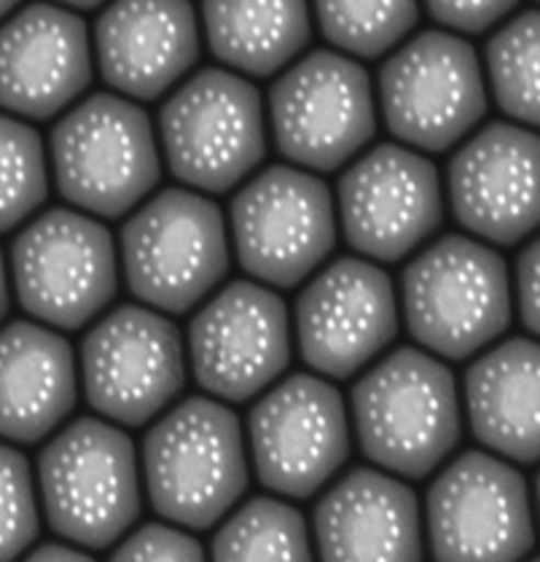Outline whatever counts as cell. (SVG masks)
<instances>
[{
    "instance_id": "cell-1",
    "label": "cell",
    "mask_w": 540,
    "mask_h": 562,
    "mask_svg": "<svg viewBox=\"0 0 540 562\" xmlns=\"http://www.w3.org/2000/svg\"><path fill=\"white\" fill-rule=\"evenodd\" d=\"M352 417L363 456L406 480L434 474L463 436L454 374L417 348H398L360 376Z\"/></svg>"
},
{
    "instance_id": "cell-2",
    "label": "cell",
    "mask_w": 540,
    "mask_h": 562,
    "mask_svg": "<svg viewBox=\"0 0 540 562\" xmlns=\"http://www.w3.org/2000/svg\"><path fill=\"white\" fill-rule=\"evenodd\" d=\"M143 471L156 514L191 530L213 528L250 484L239 417L226 404L185 398L148 428Z\"/></svg>"
},
{
    "instance_id": "cell-3",
    "label": "cell",
    "mask_w": 540,
    "mask_h": 562,
    "mask_svg": "<svg viewBox=\"0 0 540 562\" xmlns=\"http://www.w3.org/2000/svg\"><path fill=\"white\" fill-rule=\"evenodd\" d=\"M401 294L414 342L449 361L471 358L511 326L506 259L471 237L425 248L401 274Z\"/></svg>"
},
{
    "instance_id": "cell-4",
    "label": "cell",
    "mask_w": 540,
    "mask_h": 562,
    "mask_svg": "<svg viewBox=\"0 0 540 562\" xmlns=\"http://www.w3.org/2000/svg\"><path fill=\"white\" fill-rule=\"evenodd\" d=\"M38 482L54 533L92 552L116 543L143 512L135 445L94 417L70 423L41 450Z\"/></svg>"
},
{
    "instance_id": "cell-5",
    "label": "cell",
    "mask_w": 540,
    "mask_h": 562,
    "mask_svg": "<svg viewBox=\"0 0 540 562\" xmlns=\"http://www.w3.org/2000/svg\"><path fill=\"white\" fill-rule=\"evenodd\" d=\"M49 146L63 200L100 218L127 215L161 178L151 119L119 94L98 92L70 108Z\"/></svg>"
},
{
    "instance_id": "cell-6",
    "label": "cell",
    "mask_w": 540,
    "mask_h": 562,
    "mask_svg": "<svg viewBox=\"0 0 540 562\" xmlns=\"http://www.w3.org/2000/svg\"><path fill=\"white\" fill-rule=\"evenodd\" d=\"M122 261L130 291L143 304L189 313L229 274L224 213L196 191H159L124 224Z\"/></svg>"
},
{
    "instance_id": "cell-7",
    "label": "cell",
    "mask_w": 540,
    "mask_h": 562,
    "mask_svg": "<svg viewBox=\"0 0 540 562\" xmlns=\"http://www.w3.org/2000/svg\"><path fill=\"white\" fill-rule=\"evenodd\" d=\"M159 135L178 181L226 194L267 157L261 92L232 70H200L161 105Z\"/></svg>"
},
{
    "instance_id": "cell-8",
    "label": "cell",
    "mask_w": 540,
    "mask_h": 562,
    "mask_svg": "<svg viewBox=\"0 0 540 562\" xmlns=\"http://www.w3.org/2000/svg\"><path fill=\"white\" fill-rule=\"evenodd\" d=\"M274 146L293 165L334 172L376 135L371 76L356 59L317 49L269 89Z\"/></svg>"
},
{
    "instance_id": "cell-9",
    "label": "cell",
    "mask_w": 540,
    "mask_h": 562,
    "mask_svg": "<svg viewBox=\"0 0 540 562\" xmlns=\"http://www.w3.org/2000/svg\"><path fill=\"white\" fill-rule=\"evenodd\" d=\"M380 105L390 135L428 154L458 146L487 113L479 54L465 38L425 30L380 70Z\"/></svg>"
},
{
    "instance_id": "cell-10",
    "label": "cell",
    "mask_w": 540,
    "mask_h": 562,
    "mask_svg": "<svg viewBox=\"0 0 540 562\" xmlns=\"http://www.w3.org/2000/svg\"><path fill=\"white\" fill-rule=\"evenodd\" d=\"M11 272L22 307L54 328L76 331L98 318L119 291L116 245L89 215H38L11 245Z\"/></svg>"
},
{
    "instance_id": "cell-11",
    "label": "cell",
    "mask_w": 540,
    "mask_h": 562,
    "mask_svg": "<svg viewBox=\"0 0 540 562\" xmlns=\"http://www.w3.org/2000/svg\"><path fill=\"white\" fill-rule=\"evenodd\" d=\"M232 235L250 278L296 289L336 248L331 189L307 170L267 167L232 200Z\"/></svg>"
},
{
    "instance_id": "cell-12",
    "label": "cell",
    "mask_w": 540,
    "mask_h": 562,
    "mask_svg": "<svg viewBox=\"0 0 540 562\" xmlns=\"http://www.w3.org/2000/svg\"><path fill=\"white\" fill-rule=\"evenodd\" d=\"M81 374L94 412L127 428L146 426L185 385L178 326L140 304H122L83 337Z\"/></svg>"
},
{
    "instance_id": "cell-13",
    "label": "cell",
    "mask_w": 540,
    "mask_h": 562,
    "mask_svg": "<svg viewBox=\"0 0 540 562\" xmlns=\"http://www.w3.org/2000/svg\"><path fill=\"white\" fill-rule=\"evenodd\" d=\"M250 450L263 487L285 498H312L350 458L341 393L312 374H293L250 409Z\"/></svg>"
},
{
    "instance_id": "cell-14",
    "label": "cell",
    "mask_w": 540,
    "mask_h": 562,
    "mask_svg": "<svg viewBox=\"0 0 540 562\" xmlns=\"http://www.w3.org/2000/svg\"><path fill=\"white\" fill-rule=\"evenodd\" d=\"M428 533L443 562L525 558L536 541L527 480L487 452H463L430 484Z\"/></svg>"
},
{
    "instance_id": "cell-15",
    "label": "cell",
    "mask_w": 540,
    "mask_h": 562,
    "mask_svg": "<svg viewBox=\"0 0 540 562\" xmlns=\"http://www.w3.org/2000/svg\"><path fill=\"white\" fill-rule=\"evenodd\" d=\"M339 215L345 240L360 256L395 265L441 229L438 167L419 151L382 143L339 178Z\"/></svg>"
},
{
    "instance_id": "cell-16",
    "label": "cell",
    "mask_w": 540,
    "mask_h": 562,
    "mask_svg": "<svg viewBox=\"0 0 540 562\" xmlns=\"http://www.w3.org/2000/svg\"><path fill=\"white\" fill-rule=\"evenodd\" d=\"M196 385L232 404L267 391L291 363V318L274 291L234 280L189 323Z\"/></svg>"
},
{
    "instance_id": "cell-17",
    "label": "cell",
    "mask_w": 540,
    "mask_h": 562,
    "mask_svg": "<svg viewBox=\"0 0 540 562\" xmlns=\"http://www.w3.org/2000/svg\"><path fill=\"white\" fill-rule=\"evenodd\" d=\"M299 350L315 372L347 380L398 337V302L385 269L365 259L334 261L296 299Z\"/></svg>"
},
{
    "instance_id": "cell-18",
    "label": "cell",
    "mask_w": 540,
    "mask_h": 562,
    "mask_svg": "<svg viewBox=\"0 0 540 562\" xmlns=\"http://www.w3.org/2000/svg\"><path fill=\"white\" fill-rule=\"evenodd\" d=\"M538 135L506 122L479 130L447 167L452 213L471 235L516 245L540 221Z\"/></svg>"
},
{
    "instance_id": "cell-19",
    "label": "cell",
    "mask_w": 540,
    "mask_h": 562,
    "mask_svg": "<svg viewBox=\"0 0 540 562\" xmlns=\"http://www.w3.org/2000/svg\"><path fill=\"white\" fill-rule=\"evenodd\" d=\"M87 22L57 3H30L0 25V108L46 122L92 83Z\"/></svg>"
},
{
    "instance_id": "cell-20",
    "label": "cell",
    "mask_w": 540,
    "mask_h": 562,
    "mask_svg": "<svg viewBox=\"0 0 540 562\" xmlns=\"http://www.w3.org/2000/svg\"><path fill=\"white\" fill-rule=\"evenodd\" d=\"M105 83L151 103L200 63L202 41L189 0H111L94 25Z\"/></svg>"
},
{
    "instance_id": "cell-21",
    "label": "cell",
    "mask_w": 540,
    "mask_h": 562,
    "mask_svg": "<svg viewBox=\"0 0 540 562\" xmlns=\"http://www.w3.org/2000/svg\"><path fill=\"white\" fill-rule=\"evenodd\" d=\"M315 536L320 558L331 562L423 560L417 495L374 469H352L323 495Z\"/></svg>"
},
{
    "instance_id": "cell-22",
    "label": "cell",
    "mask_w": 540,
    "mask_h": 562,
    "mask_svg": "<svg viewBox=\"0 0 540 562\" xmlns=\"http://www.w3.org/2000/svg\"><path fill=\"white\" fill-rule=\"evenodd\" d=\"M76 404V356L68 339L30 321L0 328V436L35 445Z\"/></svg>"
},
{
    "instance_id": "cell-23",
    "label": "cell",
    "mask_w": 540,
    "mask_h": 562,
    "mask_svg": "<svg viewBox=\"0 0 540 562\" xmlns=\"http://www.w3.org/2000/svg\"><path fill=\"white\" fill-rule=\"evenodd\" d=\"M538 374L540 350L525 337L506 339L465 372L473 436L516 463H536L540 456Z\"/></svg>"
},
{
    "instance_id": "cell-24",
    "label": "cell",
    "mask_w": 540,
    "mask_h": 562,
    "mask_svg": "<svg viewBox=\"0 0 540 562\" xmlns=\"http://www.w3.org/2000/svg\"><path fill=\"white\" fill-rule=\"evenodd\" d=\"M207 46L239 74L269 79L312 41L310 0H202Z\"/></svg>"
},
{
    "instance_id": "cell-25",
    "label": "cell",
    "mask_w": 540,
    "mask_h": 562,
    "mask_svg": "<svg viewBox=\"0 0 540 562\" xmlns=\"http://www.w3.org/2000/svg\"><path fill=\"white\" fill-rule=\"evenodd\" d=\"M215 560H312L304 514L261 495L248 501L213 538Z\"/></svg>"
},
{
    "instance_id": "cell-26",
    "label": "cell",
    "mask_w": 540,
    "mask_h": 562,
    "mask_svg": "<svg viewBox=\"0 0 540 562\" xmlns=\"http://www.w3.org/2000/svg\"><path fill=\"white\" fill-rule=\"evenodd\" d=\"M323 35L352 57L376 59L417 27V0H315Z\"/></svg>"
},
{
    "instance_id": "cell-27",
    "label": "cell",
    "mask_w": 540,
    "mask_h": 562,
    "mask_svg": "<svg viewBox=\"0 0 540 562\" xmlns=\"http://www.w3.org/2000/svg\"><path fill=\"white\" fill-rule=\"evenodd\" d=\"M538 49H540V16L538 11H525L503 25L487 44V70L492 92L503 113L521 124L538 127L540 94H538Z\"/></svg>"
},
{
    "instance_id": "cell-28",
    "label": "cell",
    "mask_w": 540,
    "mask_h": 562,
    "mask_svg": "<svg viewBox=\"0 0 540 562\" xmlns=\"http://www.w3.org/2000/svg\"><path fill=\"white\" fill-rule=\"evenodd\" d=\"M49 196L44 140L33 127L0 113V235L16 229Z\"/></svg>"
},
{
    "instance_id": "cell-29",
    "label": "cell",
    "mask_w": 540,
    "mask_h": 562,
    "mask_svg": "<svg viewBox=\"0 0 540 562\" xmlns=\"http://www.w3.org/2000/svg\"><path fill=\"white\" fill-rule=\"evenodd\" d=\"M38 504L27 458L0 445V562L20 558L38 538Z\"/></svg>"
},
{
    "instance_id": "cell-30",
    "label": "cell",
    "mask_w": 540,
    "mask_h": 562,
    "mask_svg": "<svg viewBox=\"0 0 540 562\" xmlns=\"http://www.w3.org/2000/svg\"><path fill=\"white\" fill-rule=\"evenodd\" d=\"M113 560H205V549L194 536H185L183 530L167 528V525H146L135 530L127 541L119 543Z\"/></svg>"
},
{
    "instance_id": "cell-31",
    "label": "cell",
    "mask_w": 540,
    "mask_h": 562,
    "mask_svg": "<svg viewBox=\"0 0 540 562\" xmlns=\"http://www.w3.org/2000/svg\"><path fill=\"white\" fill-rule=\"evenodd\" d=\"M438 25L458 33H484L506 20L521 0H425Z\"/></svg>"
},
{
    "instance_id": "cell-32",
    "label": "cell",
    "mask_w": 540,
    "mask_h": 562,
    "mask_svg": "<svg viewBox=\"0 0 540 562\" xmlns=\"http://www.w3.org/2000/svg\"><path fill=\"white\" fill-rule=\"evenodd\" d=\"M538 261H540V245L538 240L530 243L519 254V265H516V289H519V315L527 331H540V291H538Z\"/></svg>"
},
{
    "instance_id": "cell-33",
    "label": "cell",
    "mask_w": 540,
    "mask_h": 562,
    "mask_svg": "<svg viewBox=\"0 0 540 562\" xmlns=\"http://www.w3.org/2000/svg\"><path fill=\"white\" fill-rule=\"evenodd\" d=\"M30 560H89V554L63 547V543H44L35 552H30Z\"/></svg>"
},
{
    "instance_id": "cell-34",
    "label": "cell",
    "mask_w": 540,
    "mask_h": 562,
    "mask_svg": "<svg viewBox=\"0 0 540 562\" xmlns=\"http://www.w3.org/2000/svg\"><path fill=\"white\" fill-rule=\"evenodd\" d=\"M11 307V294H9V274H5V261H3V250H0V321L9 315Z\"/></svg>"
},
{
    "instance_id": "cell-35",
    "label": "cell",
    "mask_w": 540,
    "mask_h": 562,
    "mask_svg": "<svg viewBox=\"0 0 540 562\" xmlns=\"http://www.w3.org/2000/svg\"><path fill=\"white\" fill-rule=\"evenodd\" d=\"M57 3H63V5H70V9H81V11H89V9H98V5L108 3V0H57Z\"/></svg>"
},
{
    "instance_id": "cell-36",
    "label": "cell",
    "mask_w": 540,
    "mask_h": 562,
    "mask_svg": "<svg viewBox=\"0 0 540 562\" xmlns=\"http://www.w3.org/2000/svg\"><path fill=\"white\" fill-rule=\"evenodd\" d=\"M20 3L22 0H0V22H3L5 16H11V11H14Z\"/></svg>"
}]
</instances>
